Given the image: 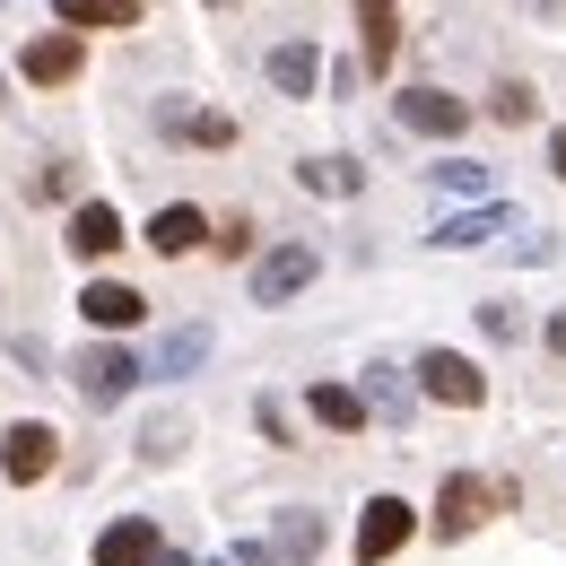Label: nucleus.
I'll use <instances>...</instances> for the list:
<instances>
[{
  "instance_id": "obj_8",
  "label": "nucleus",
  "mask_w": 566,
  "mask_h": 566,
  "mask_svg": "<svg viewBox=\"0 0 566 566\" xmlns=\"http://www.w3.org/2000/svg\"><path fill=\"white\" fill-rule=\"evenodd\" d=\"M166 549H157V523L148 514H123V523H105L96 532V566H157Z\"/></svg>"
},
{
  "instance_id": "obj_30",
  "label": "nucleus",
  "mask_w": 566,
  "mask_h": 566,
  "mask_svg": "<svg viewBox=\"0 0 566 566\" xmlns=\"http://www.w3.org/2000/svg\"><path fill=\"white\" fill-rule=\"evenodd\" d=\"M157 566H192V558H175V549H166V558H157Z\"/></svg>"
},
{
  "instance_id": "obj_9",
  "label": "nucleus",
  "mask_w": 566,
  "mask_h": 566,
  "mask_svg": "<svg viewBox=\"0 0 566 566\" xmlns=\"http://www.w3.org/2000/svg\"><path fill=\"white\" fill-rule=\"evenodd\" d=\"M78 314H87L96 332H132V323L148 314V296H140V287H123V280H87V287H78Z\"/></svg>"
},
{
  "instance_id": "obj_16",
  "label": "nucleus",
  "mask_w": 566,
  "mask_h": 566,
  "mask_svg": "<svg viewBox=\"0 0 566 566\" xmlns=\"http://www.w3.org/2000/svg\"><path fill=\"white\" fill-rule=\"evenodd\" d=\"M53 18L71 35H96V27H140V0H53Z\"/></svg>"
},
{
  "instance_id": "obj_22",
  "label": "nucleus",
  "mask_w": 566,
  "mask_h": 566,
  "mask_svg": "<svg viewBox=\"0 0 566 566\" xmlns=\"http://www.w3.org/2000/svg\"><path fill=\"white\" fill-rule=\"evenodd\" d=\"M184 444H192V419H148L140 427V462H175Z\"/></svg>"
},
{
  "instance_id": "obj_5",
  "label": "nucleus",
  "mask_w": 566,
  "mask_h": 566,
  "mask_svg": "<svg viewBox=\"0 0 566 566\" xmlns=\"http://www.w3.org/2000/svg\"><path fill=\"white\" fill-rule=\"evenodd\" d=\"M323 271V253L314 244H271L262 262H253V305H287V296H305Z\"/></svg>"
},
{
  "instance_id": "obj_26",
  "label": "nucleus",
  "mask_w": 566,
  "mask_h": 566,
  "mask_svg": "<svg viewBox=\"0 0 566 566\" xmlns=\"http://www.w3.org/2000/svg\"><path fill=\"white\" fill-rule=\"evenodd\" d=\"M218 566H280V549H262V541H235V549H227Z\"/></svg>"
},
{
  "instance_id": "obj_27",
  "label": "nucleus",
  "mask_w": 566,
  "mask_h": 566,
  "mask_svg": "<svg viewBox=\"0 0 566 566\" xmlns=\"http://www.w3.org/2000/svg\"><path fill=\"white\" fill-rule=\"evenodd\" d=\"M218 253H227V262H235V253H253V227H244V218H227V227H218Z\"/></svg>"
},
{
  "instance_id": "obj_15",
  "label": "nucleus",
  "mask_w": 566,
  "mask_h": 566,
  "mask_svg": "<svg viewBox=\"0 0 566 566\" xmlns=\"http://www.w3.org/2000/svg\"><path fill=\"white\" fill-rule=\"evenodd\" d=\"M305 410H314V419H323V427H340V436H357V427L375 419L357 384H314V392H305Z\"/></svg>"
},
{
  "instance_id": "obj_28",
  "label": "nucleus",
  "mask_w": 566,
  "mask_h": 566,
  "mask_svg": "<svg viewBox=\"0 0 566 566\" xmlns=\"http://www.w3.org/2000/svg\"><path fill=\"white\" fill-rule=\"evenodd\" d=\"M549 175H566V123L549 132Z\"/></svg>"
},
{
  "instance_id": "obj_19",
  "label": "nucleus",
  "mask_w": 566,
  "mask_h": 566,
  "mask_svg": "<svg viewBox=\"0 0 566 566\" xmlns=\"http://www.w3.org/2000/svg\"><path fill=\"white\" fill-rule=\"evenodd\" d=\"M271 549H280V558H323V514H305V505H287L280 514V541H271Z\"/></svg>"
},
{
  "instance_id": "obj_18",
  "label": "nucleus",
  "mask_w": 566,
  "mask_h": 566,
  "mask_svg": "<svg viewBox=\"0 0 566 566\" xmlns=\"http://www.w3.org/2000/svg\"><path fill=\"white\" fill-rule=\"evenodd\" d=\"M296 184H305V192H323V201H349L366 175H357V157H305V166H296Z\"/></svg>"
},
{
  "instance_id": "obj_13",
  "label": "nucleus",
  "mask_w": 566,
  "mask_h": 566,
  "mask_svg": "<svg viewBox=\"0 0 566 566\" xmlns=\"http://www.w3.org/2000/svg\"><path fill=\"white\" fill-rule=\"evenodd\" d=\"M357 44H366V71H392V53H401V9H392V0H357Z\"/></svg>"
},
{
  "instance_id": "obj_2",
  "label": "nucleus",
  "mask_w": 566,
  "mask_h": 566,
  "mask_svg": "<svg viewBox=\"0 0 566 566\" xmlns=\"http://www.w3.org/2000/svg\"><path fill=\"white\" fill-rule=\"evenodd\" d=\"M410 375H419L427 401H444V410H480V401H489V375H480L462 349H419V366H410Z\"/></svg>"
},
{
  "instance_id": "obj_7",
  "label": "nucleus",
  "mask_w": 566,
  "mask_h": 566,
  "mask_svg": "<svg viewBox=\"0 0 566 566\" xmlns=\"http://www.w3.org/2000/svg\"><path fill=\"white\" fill-rule=\"evenodd\" d=\"M410 532H419V514H410L401 496H375V505L357 514V566H384L401 541H410Z\"/></svg>"
},
{
  "instance_id": "obj_21",
  "label": "nucleus",
  "mask_w": 566,
  "mask_h": 566,
  "mask_svg": "<svg viewBox=\"0 0 566 566\" xmlns=\"http://www.w3.org/2000/svg\"><path fill=\"white\" fill-rule=\"evenodd\" d=\"M210 357V323H184V332H166V349H157V375H192Z\"/></svg>"
},
{
  "instance_id": "obj_3",
  "label": "nucleus",
  "mask_w": 566,
  "mask_h": 566,
  "mask_svg": "<svg viewBox=\"0 0 566 566\" xmlns=\"http://www.w3.org/2000/svg\"><path fill=\"white\" fill-rule=\"evenodd\" d=\"M489 505H514V489H489L480 471H444V489H436V532L462 541V532L489 523Z\"/></svg>"
},
{
  "instance_id": "obj_20",
  "label": "nucleus",
  "mask_w": 566,
  "mask_h": 566,
  "mask_svg": "<svg viewBox=\"0 0 566 566\" xmlns=\"http://www.w3.org/2000/svg\"><path fill=\"white\" fill-rule=\"evenodd\" d=\"M357 392H366V410H375V419H410V384H401V375H392V366H366V384H357Z\"/></svg>"
},
{
  "instance_id": "obj_23",
  "label": "nucleus",
  "mask_w": 566,
  "mask_h": 566,
  "mask_svg": "<svg viewBox=\"0 0 566 566\" xmlns=\"http://www.w3.org/2000/svg\"><path fill=\"white\" fill-rule=\"evenodd\" d=\"M444 192H471V201H489V166H471V157H444V166H427Z\"/></svg>"
},
{
  "instance_id": "obj_12",
  "label": "nucleus",
  "mask_w": 566,
  "mask_h": 566,
  "mask_svg": "<svg viewBox=\"0 0 566 566\" xmlns=\"http://www.w3.org/2000/svg\"><path fill=\"white\" fill-rule=\"evenodd\" d=\"M201 235H210V218L192 210V201H166V210L148 218V253H166V262H184Z\"/></svg>"
},
{
  "instance_id": "obj_24",
  "label": "nucleus",
  "mask_w": 566,
  "mask_h": 566,
  "mask_svg": "<svg viewBox=\"0 0 566 566\" xmlns=\"http://www.w3.org/2000/svg\"><path fill=\"white\" fill-rule=\"evenodd\" d=\"M166 132H192L201 148H227V140H235V123H227V114H166Z\"/></svg>"
},
{
  "instance_id": "obj_14",
  "label": "nucleus",
  "mask_w": 566,
  "mask_h": 566,
  "mask_svg": "<svg viewBox=\"0 0 566 566\" xmlns=\"http://www.w3.org/2000/svg\"><path fill=\"white\" fill-rule=\"evenodd\" d=\"M505 227H514V210H505V201H480V210L444 218V227H436V244H444V253H471V244H489V235H505Z\"/></svg>"
},
{
  "instance_id": "obj_17",
  "label": "nucleus",
  "mask_w": 566,
  "mask_h": 566,
  "mask_svg": "<svg viewBox=\"0 0 566 566\" xmlns=\"http://www.w3.org/2000/svg\"><path fill=\"white\" fill-rule=\"evenodd\" d=\"M271 87H280V96H314V87H323V53H314V44H280V53H271Z\"/></svg>"
},
{
  "instance_id": "obj_4",
  "label": "nucleus",
  "mask_w": 566,
  "mask_h": 566,
  "mask_svg": "<svg viewBox=\"0 0 566 566\" xmlns=\"http://www.w3.org/2000/svg\"><path fill=\"white\" fill-rule=\"evenodd\" d=\"M53 462H62V436L44 419H18L0 436V480H18V489H35V480H53Z\"/></svg>"
},
{
  "instance_id": "obj_11",
  "label": "nucleus",
  "mask_w": 566,
  "mask_h": 566,
  "mask_svg": "<svg viewBox=\"0 0 566 566\" xmlns=\"http://www.w3.org/2000/svg\"><path fill=\"white\" fill-rule=\"evenodd\" d=\"M62 244H71L78 262H105V253L123 244V218H114V201H78V210H71V235H62Z\"/></svg>"
},
{
  "instance_id": "obj_25",
  "label": "nucleus",
  "mask_w": 566,
  "mask_h": 566,
  "mask_svg": "<svg viewBox=\"0 0 566 566\" xmlns=\"http://www.w3.org/2000/svg\"><path fill=\"white\" fill-rule=\"evenodd\" d=\"M489 114H496V123H532V114H541V96H532L523 78H505V87L489 96Z\"/></svg>"
},
{
  "instance_id": "obj_10",
  "label": "nucleus",
  "mask_w": 566,
  "mask_h": 566,
  "mask_svg": "<svg viewBox=\"0 0 566 566\" xmlns=\"http://www.w3.org/2000/svg\"><path fill=\"white\" fill-rule=\"evenodd\" d=\"M78 62H87V35H71V27H53V35H35V44H27V78H35V87L78 78Z\"/></svg>"
},
{
  "instance_id": "obj_29",
  "label": "nucleus",
  "mask_w": 566,
  "mask_h": 566,
  "mask_svg": "<svg viewBox=\"0 0 566 566\" xmlns=\"http://www.w3.org/2000/svg\"><path fill=\"white\" fill-rule=\"evenodd\" d=\"M549 349L566 357V305H558V314H549Z\"/></svg>"
},
{
  "instance_id": "obj_1",
  "label": "nucleus",
  "mask_w": 566,
  "mask_h": 566,
  "mask_svg": "<svg viewBox=\"0 0 566 566\" xmlns=\"http://www.w3.org/2000/svg\"><path fill=\"white\" fill-rule=\"evenodd\" d=\"M71 384L87 410H114V401H132V384H140V357L114 349V340H87V349L71 357Z\"/></svg>"
},
{
  "instance_id": "obj_31",
  "label": "nucleus",
  "mask_w": 566,
  "mask_h": 566,
  "mask_svg": "<svg viewBox=\"0 0 566 566\" xmlns=\"http://www.w3.org/2000/svg\"><path fill=\"white\" fill-rule=\"evenodd\" d=\"M0 105H9V96H0Z\"/></svg>"
},
{
  "instance_id": "obj_6",
  "label": "nucleus",
  "mask_w": 566,
  "mask_h": 566,
  "mask_svg": "<svg viewBox=\"0 0 566 566\" xmlns=\"http://www.w3.org/2000/svg\"><path fill=\"white\" fill-rule=\"evenodd\" d=\"M392 114H401V132H419V140H453V132L471 123V105H462V96H444V87H401V96H392Z\"/></svg>"
}]
</instances>
